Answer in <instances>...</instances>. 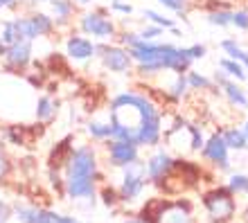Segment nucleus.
Listing matches in <instances>:
<instances>
[{
    "label": "nucleus",
    "instance_id": "nucleus-1",
    "mask_svg": "<svg viewBox=\"0 0 248 223\" xmlns=\"http://www.w3.org/2000/svg\"><path fill=\"white\" fill-rule=\"evenodd\" d=\"M111 106L122 111L138 113V147H156L160 142V113L147 97L136 92H122L111 102Z\"/></svg>",
    "mask_w": 248,
    "mask_h": 223
},
{
    "label": "nucleus",
    "instance_id": "nucleus-2",
    "mask_svg": "<svg viewBox=\"0 0 248 223\" xmlns=\"http://www.w3.org/2000/svg\"><path fill=\"white\" fill-rule=\"evenodd\" d=\"M54 18H50L43 12H34L30 16H16V18L2 20V32H0V41L5 45H12L16 41H30L34 43L36 39L50 36L54 32Z\"/></svg>",
    "mask_w": 248,
    "mask_h": 223
},
{
    "label": "nucleus",
    "instance_id": "nucleus-3",
    "mask_svg": "<svg viewBox=\"0 0 248 223\" xmlns=\"http://www.w3.org/2000/svg\"><path fill=\"white\" fill-rule=\"evenodd\" d=\"M140 219L144 223H194L189 214V203H183V201H176V203L151 201L142 210Z\"/></svg>",
    "mask_w": 248,
    "mask_h": 223
},
{
    "label": "nucleus",
    "instance_id": "nucleus-4",
    "mask_svg": "<svg viewBox=\"0 0 248 223\" xmlns=\"http://www.w3.org/2000/svg\"><path fill=\"white\" fill-rule=\"evenodd\" d=\"M203 205L208 214L212 217V221H228L235 217L237 203H235V194L228 187H217V190L203 194Z\"/></svg>",
    "mask_w": 248,
    "mask_h": 223
},
{
    "label": "nucleus",
    "instance_id": "nucleus-5",
    "mask_svg": "<svg viewBox=\"0 0 248 223\" xmlns=\"http://www.w3.org/2000/svg\"><path fill=\"white\" fill-rule=\"evenodd\" d=\"M65 176L79 178H99L97 171V153L93 147H77L70 151L68 163H65Z\"/></svg>",
    "mask_w": 248,
    "mask_h": 223
},
{
    "label": "nucleus",
    "instance_id": "nucleus-6",
    "mask_svg": "<svg viewBox=\"0 0 248 223\" xmlns=\"http://www.w3.org/2000/svg\"><path fill=\"white\" fill-rule=\"evenodd\" d=\"M144 185H147V169H144V163L138 158L136 163L124 167L122 183H120V190H118L120 201H136L142 194Z\"/></svg>",
    "mask_w": 248,
    "mask_h": 223
},
{
    "label": "nucleus",
    "instance_id": "nucleus-7",
    "mask_svg": "<svg viewBox=\"0 0 248 223\" xmlns=\"http://www.w3.org/2000/svg\"><path fill=\"white\" fill-rule=\"evenodd\" d=\"M79 30L86 34V36H93L97 41H108L115 36V23H113L106 12H88L79 18Z\"/></svg>",
    "mask_w": 248,
    "mask_h": 223
},
{
    "label": "nucleus",
    "instance_id": "nucleus-8",
    "mask_svg": "<svg viewBox=\"0 0 248 223\" xmlns=\"http://www.w3.org/2000/svg\"><path fill=\"white\" fill-rule=\"evenodd\" d=\"M14 208V219L18 223H61L63 214L50 210V208H39V205L16 203Z\"/></svg>",
    "mask_w": 248,
    "mask_h": 223
},
{
    "label": "nucleus",
    "instance_id": "nucleus-9",
    "mask_svg": "<svg viewBox=\"0 0 248 223\" xmlns=\"http://www.w3.org/2000/svg\"><path fill=\"white\" fill-rule=\"evenodd\" d=\"M97 57L102 59L106 70H111V73H126L131 63H133L129 57V50L122 45H104V43H99Z\"/></svg>",
    "mask_w": 248,
    "mask_h": 223
},
{
    "label": "nucleus",
    "instance_id": "nucleus-10",
    "mask_svg": "<svg viewBox=\"0 0 248 223\" xmlns=\"http://www.w3.org/2000/svg\"><path fill=\"white\" fill-rule=\"evenodd\" d=\"M2 61H5V70H9V73L25 70L32 63V43L30 41H16L12 45H7Z\"/></svg>",
    "mask_w": 248,
    "mask_h": 223
},
{
    "label": "nucleus",
    "instance_id": "nucleus-11",
    "mask_svg": "<svg viewBox=\"0 0 248 223\" xmlns=\"http://www.w3.org/2000/svg\"><path fill=\"white\" fill-rule=\"evenodd\" d=\"M106 151H108V164L113 167H126V164L136 163L140 153H138V145L133 142H124V140H108L106 145Z\"/></svg>",
    "mask_w": 248,
    "mask_h": 223
},
{
    "label": "nucleus",
    "instance_id": "nucleus-12",
    "mask_svg": "<svg viewBox=\"0 0 248 223\" xmlns=\"http://www.w3.org/2000/svg\"><path fill=\"white\" fill-rule=\"evenodd\" d=\"M65 54L72 61H88L93 57H97V43L93 39H88V36L72 34L65 41Z\"/></svg>",
    "mask_w": 248,
    "mask_h": 223
},
{
    "label": "nucleus",
    "instance_id": "nucleus-13",
    "mask_svg": "<svg viewBox=\"0 0 248 223\" xmlns=\"http://www.w3.org/2000/svg\"><path fill=\"white\" fill-rule=\"evenodd\" d=\"M97 180L95 178H79V176H65L63 180V192L65 196L72 201H84V198H93L97 192Z\"/></svg>",
    "mask_w": 248,
    "mask_h": 223
},
{
    "label": "nucleus",
    "instance_id": "nucleus-14",
    "mask_svg": "<svg viewBox=\"0 0 248 223\" xmlns=\"http://www.w3.org/2000/svg\"><path fill=\"white\" fill-rule=\"evenodd\" d=\"M203 149V156L208 158L212 164H217L221 171H228L230 169V158H228V147L223 142V138L219 133H215L212 138L201 147Z\"/></svg>",
    "mask_w": 248,
    "mask_h": 223
},
{
    "label": "nucleus",
    "instance_id": "nucleus-15",
    "mask_svg": "<svg viewBox=\"0 0 248 223\" xmlns=\"http://www.w3.org/2000/svg\"><path fill=\"white\" fill-rule=\"evenodd\" d=\"M174 167V160H171L170 153H165V151H158L154 156L144 163V169H147V178L154 180V183H163L167 174L171 171Z\"/></svg>",
    "mask_w": 248,
    "mask_h": 223
},
{
    "label": "nucleus",
    "instance_id": "nucleus-16",
    "mask_svg": "<svg viewBox=\"0 0 248 223\" xmlns=\"http://www.w3.org/2000/svg\"><path fill=\"white\" fill-rule=\"evenodd\" d=\"M217 84H221L223 92H226V97L230 99V104H235L239 106V108H246L248 106V97L244 95V90L239 88L237 84H232V81H228V79L223 77V73H217Z\"/></svg>",
    "mask_w": 248,
    "mask_h": 223
},
{
    "label": "nucleus",
    "instance_id": "nucleus-17",
    "mask_svg": "<svg viewBox=\"0 0 248 223\" xmlns=\"http://www.w3.org/2000/svg\"><path fill=\"white\" fill-rule=\"evenodd\" d=\"M57 111H59V102L54 97H50V95L39 97V102H36V119L39 122H52Z\"/></svg>",
    "mask_w": 248,
    "mask_h": 223
},
{
    "label": "nucleus",
    "instance_id": "nucleus-18",
    "mask_svg": "<svg viewBox=\"0 0 248 223\" xmlns=\"http://www.w3.org/2000/svg\"><path fill=\"white\" fill-rule=\"evenodd\" d=\"M54 14V25H65L70 20L72 12H75V2L72 0H50Z\"/></svg>",
    "mask_w": 248,
    "mask_h": 223
},
{
    "label": "nucleus",
    "instance_id": "nucleus-19",
    "mask_svg": "<svg viewBox=\"0 0 248 223\" xmlns=\"http://www.w3.org/2000/svg\"><path fill=\"white\" fill-rule=\"evenodd\" d=\"M221 138H223V142H226V147H228V149L242 151V149H246V147H248L246 135H244V131H239V129H228Z\"/></svg>",
    "mask_w": 248,
    "mask_h": 223
},
{
    "label": "nucleus",
    "instance_id": "nucleus-20",
    "mask_svg": "<svg viewBox=\"0 0 248 223\" xmlns=\"http://www.w3.org/2000/svg\"><path fill=\"white\" fill-rule=\"evenodd\" d=\"M221 47L223 50H226V52L230 54V59H235V61H239V63H242L244 68H246V73H248V52H244L242 47L237 45L235 41H223L221 43Z\"/></svg>",
    "mask_w": 248,
    "mask_h": 223
},
{
    "label": "nucleus",
    "instance_id": "nucleus-21",
    "mask_svg": "<svg viewBox=\"0 0 248 223\" xmlns=\"http://www.w3.org/2000/svg\"><path fill=\"white\" fill-rule=\"evenodd\" d=\"M221 70H223V74H230V77H237L239 81H244L246 79V68L239 63V61H235V59H223L221 63Z\"/></svg>",
    "mask_w": 248,
    "mask_h": 223
},
{
    "label": "nucleus",
    "instance_id": "nucleus-22",
    "mask_svg": "<svg viewBox=\"0 0 248 223\" xmlns=\"http://www.w3.org/2000/svg\"><path fill=\"white\" fill-rule=\"evenodd\" d=\"M88 135H91L93 140H111V124L91 122V124H88Z\"/></svg>",
    "mask_w": 248,
    "mask_h": 223
},
{
    "label": "nucleus",
    "instance_id": "nucleus-23",
    "mask_svg": "<svg viewBox=\"0 0 248 223\" xmlns=\"http://www.w3.org/2000/svg\"><path fill=\"white\" fill-rule=\"evenodd\" d=\"M228 190L232 194H248V176L244 174H232L228 183Z\"/></svg>",
    "mask_w": 248,
    "mask_h": 223
},
{
    "label": "nucleus",
    "instance_id": "nucleus-24",
    "mask_svg": "<svg viewBox=\"0 0 248 223\" xmlns=\"http://www.w3.org/2000/svg\"><path fill=\"white\" fill-rule=\"evenodd\" d=\"M187 86L189 88H196V90H208L210 86H212V81H210L208 77H203V74H199V73H194V70H187Z\"/></svg>",
    "mask_w": 248,
    "mask_h": 223
},
{
    "label": "nucleus",
    "instance_id": "nucleus-25",
    "mask_svg": "<svg viewBox=\"0 0 248 223\" xmlns=\"http://www.w3.org/2000/svg\"><path fill=\"white\" fill-rule=\"evenodd\" d=\"M144 18H149L151 23L158 25V27H174V20L165 18V16H160V14L154 12V9H144Z\"/></svg>",
    "mask_w": 248,
    "mask_h": 223
},
{
    "label": "nucleus",
    "instance_id": "nucleus-26",
    "mask_svg": "<svg viewBox=\"0 0 248 223\" xmlns=\"http://www.w3.org/2000/svg\"><path fill=\"white\" fill-rule=\"evenodd\" d=\"M230 18H232V14L226 12V9H221V12H212V14L208 16L210 23H212V25H219V27L230 25Z\"/></svg>",
    "mask_w": 248,
    "mask_h": 223
},
{
    "label": "nucleus",
    "instance_id": "nucleus-27",
    "mask_svg": "<svg viewBox=\"0 0 248 223\" xmlns=\"http://www.w3.org/2000/svg\"><path fill=\"white\" fill-rule=\"evenodd\" d=\"M185 90H187V79H185V74H178L176 84L171 86V97H174V99H181L185 95Z\"/></svg>",
    "mask_w": 248,
    "mask_h": 223
},
{
    "label": "nucleus",
    "instance_id": "nucleus-28",
    "mask_svg": "<svg viewBox=\"0 0 248 223\" xmlns=\"http://www.w3.org/2000/svg\"><path fill=\"white\" fill-rule=\"evenodd\" d=\"M230 25L239 27V30H248V12H232V18H230Z\"/></svg>",
    "mask_w": 248,
    "mask_h": 223
},
{
    "label": "nucleus",
    "instance_id": "nucleus-29",
    "mask_svg": "<svg viewBox=\"0 0 248 223\" xmlns=\"http://www.w3.org/2000/svg\"><path fill=\"white\" fill-rule=\"evenodd\" d=\"M9 174H12V163H9V158H7L5 151L0 149V183H2Z\"/></svg>",
    "mask_w": 248,
    "mask_h": 223
},
{
    "label": "nucleus",
    "instance_id": "nucleus-30",
    "mask_svg": "<svg viewBox=\"0 0 248 223\" xmlns=\"http://www.w3.org/2000/svg\"><path fill=\"white\" fill-rule=\"evenodd\" d=\"M102 198H104V205H108V208H113L115 203H120L118 192L113 190V187H104V190H102Z\"/></svg>",
    "mask_w": 248,
    "mask_h": 223
},
{
    "label": "nucleus",
    "instance_id": "nucleus-31",
    "mask_svg": "<svg viewBox=\"0 0 248 223\" xmlns=\"http://www.w3.org/2000/svg\"><path fill=\"white\" fill-rule=\"evenodd\" d=\"M14 219V208L0 198V223H9Z\"/></svg>",
    "mask_w": 248,
    "mask_h": 223
},
{
    "label": "nucleus",
    "instance_id": "nucleus-32",
    "mask_svg": "<svg viewBox=\"0 0 248 223\" xmlns=\"http://www.w3.org/2000/svg\"><path fill=\"white\" fill-rule=\"evenodd\" d=\"M187 131H189V135H192V149H201L203 145H205V140H203V135H201V131L196 129V126H187Z\"/></svg>",
    "mask_w": 248,
    "mask_h": 223
},
{
    "label": "nucleus",
    "instance_id": "nucleus-33",
    "mask_svg": "<svg viewBox=\"0 0 248 223\" xmlns=\"http://www.w3.org/2000/svg\"><path fill=\"white\" fill-rule=\"evenodd\" d=\"M185 52H187V57H189L192 61H194V59H203V57H205V45L196 43V45L185 47Z\"/></svg>",
    "mask_w": 248,
    "mask_h": 223
},
{
    "label": "nucleus",
    "instance_id": "nucleus-34",
    "mask_svg": "<svg viewBox=\"0 0 248 223\" xmlns=\"http://www.w3.org/2000/svg\"><path fill=\"white\" fill-rule=\"evenodd\" d=\"M160 32H163V27H158V25L147 27V30H142V32H140V39H142V41H154L156 36H160Z\"/></svg>",
    "mask_w": 248,
    "mask_h": 223
},
{
    "label": "nucleus",
    "instance_id": "nucleus-35",
    "mask_svg": "<svg viewBox=\"0 0 248 223\" xmlns=\"http://www.w3.org/2000/svg\"><path fill=\"white\" fill-rule=\"evenodd\" d=\"M160 5H165L167 9H171V12H183V0H158Z\"/></svg>",
    "mask_w": 248,
    "mask_h": 223
},
{
    "label": "nucleus",
    "instance_id": "nucleus-36",
    "mask_svg": "<svg viewBox=\"0 0 248 223\" xmlns=\"http://www.w3.org/2000/svg\"><path fill=\"white\" fill-rule=\"evenodd\" d=\"M111 9H113V12H120V14H126V16L133 12V7L126 5V2H120V0H113V2H111Z\"/></svg>",
    "mask_w": 248,
    "mask_h": 223
},
{
    "label": "nucleus",
    "instance_id": "nucleus-37",
    "mask_svg": "<svg viewBox=\"0 0 248 223\" xmlns=\"http://www.w3.org/2000/svg\"><path fill=\"white\" fill-rule=\"evenodd\" d=\"M20 0H0V7H2V9H5V7H9V9H14V7L18 5Z\"/></svg>",
    "mask_w": 248,
    "mask_h": 223
},
{
    "label": "nucleus",
    "instance_id": "nucleus-38",
    "mask_svg": "<svg viewBox=\"0 0 248 223\" xmlns=\"http://www.w3.org/2000/svg\"><path fill=\"white\" fill-rule=\"evenodd\" d=\"M61 223H81V221H79L77 217H65V214H63V219H61Z\"/></svg>",
    "mask_w": 248,
    "mask_h": 223
},
{
    "label": "nucleus",
    "instance_id": "nucleus-39",
    "mask_svg": "<svg viewBox=\"0 0 248 223\" xmlns=\"http://www.w3.org/2000/svg\"><path fill=\"white\" fill-rule=\"evenodd\" d=\"M5 52H7V45H5V43H2V41H0V59L5 57Z\"/></svg>",
    "mask_w": 248,
    "mask_h": 223
},
{
    "label": "nucleus",
    "instance_id": "nucleus-40",
    "mask_svg": "<svg viewBox=\"0 0 248 223\" xmlns=\"http://www.w3.org/2000/svg\"><path fill=\"white\" fill-rule=\"evenodd\" d=\"M30 5H41V2H50V0H27Z\"/></svg>",
    "mask_w": 248,
    "mask_h": 223
},
{
    "label": "nucleus",
    "instance_id": "nucleus-41",
    "mask_svg": "<svg viewBox=\"0 0 248 223\" xmlns=\"http://www.w3.org/2000/svg\"><path fill=\"white\" fill-rule=\"evenodd\" d=\"M124 223H144V221H142V219H126Z\"/></svg>",
    "mask_w": 248,
    "mask_h": 223
},
{
    "label": "nucleus",
    "instance_id": "nucleus-42",
    "mask_svg": "<svg viewBox=\"0 0 248 223\" xmlns=\"http://www.w3.org/2000/svg\"><path fill=\"white\" fill-rule=\"evenodd\" d=\"M72 2H77V5H88L91 0H72Z\"/></svg>",
    "mask_w": 248,
    "mask_h": 223
},
{
    "label": "nucleus",
    "instance_id": "nucleus-43",
    "mask_svg": "<svg viewBox=\"0 0 248 223\" xmlns=\"http://www.w3.org/2000/svg\"><path fill=\"white\" fill-rule=\"evenodd\" d=\"M242 131H244V135H246V140H248V122H246V124H244V129H242Z\"/></svg>",
    "mask_w": 248,
    "mask_h": 223
},
{
    "label": "nucleus",
    "instance_id": "nucleus-44",
    "mask_svg": "<svg viewBox=\"0 0 248 223\" xmlns=\"http://www.w3.org/2000/svg\"><path fill=\"white\" fill-rule=\"evenodd\" d=\"M244 221H246V223H248V210H246V212H244Z\"/></svg>",
    "mask_w": 248,
    "mask_h": 223
},
{
    "label": "nucleus",
    "instance_id": "nucleus-45",
    "mask_svg": "<svg viewBox=\"0 0 248 223\" xmlns=\"http://www.w3.org/2000/svg\"><path fill=\"white\" fill-rule=\"evenodd\" d=\"M0 9H2V7H0Z\"/></svg>",
    "mask_w": 248,
    "mask_h": 223
},
{
    "label": "nucleus",
    "instance_id": "nucleus-46",
    "mask_svg": "<svg viewBox=\"0 0 248 223\" xmlns=\"http://www.w3.org/2000/svg\"><path fill=\"white\" fill-rule=\"evenodd\" d=\"M183 2H185V0H183Z\"/></svg>",
    "mask_w": 248,
    "mask_h": 223
}]
</instances>
